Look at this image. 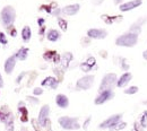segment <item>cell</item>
I'll list each match as a JSON object with an SVG mask.
<instances>
[{"instance_id": "3957f363", "label": "cell", "mask_w": 147, "mask_h": 131, "mask_svg": "<svg viewBox=\"0 0 147 131\" xmlns=\"http://www.w3.org/2000/svg\"><path fill=\"white\" fill-rule=\"evenodd\" d=\"M117 81L118 78L115 74H107L102 78L100 87H98V93L103 92V91H113L114 87H117Z\"/></svg>"}, {"instance_id": "836d02e7", "label": "cell", "mask_w": 147, "mask_h": 131, "mask_svg": "<svg viewBox=\"0 0 147 131\" xmlns=\"http://www.w3.org/2000/svg\"><path fill=\"white\" fill-rule=\"evenodd\" d=\"M27 99H28L31 103H33V104H38V102H40L36 97H34V96H27Z\"/></svg>"}, {"instance_id": "ac0fdd59", "label": "cell", "mask_w": 147, "mask_h": 131, "mask_svg": "<svg viewBox=\"0 0 147 131\" xmlns=\"http://www.w3.org/2000/svg\"><path fill=\"white\" fill-rule=\"evenodd\" d=\"M95 59L91 56V58H88L87 59V61H85V62H83L82 64H80V69L83 70V71H85V73H88L90 70H92V68L94 67V64H95Z\"/></svg>"}, {"instance_id": "8d00e7d4", "label": "cell", "mask_w": 147, "mask_h": 131, "mask_svg": "<svg viewBox=\"0 0 147 131\" xmlns=\"http://www.w3.org/2000/svg\"><path fill=\"white\" fill-rule=\"evenodd\" d=\"M37 24L41 26V27H44V19L43 18H40L37 20Z\"/></svg>"}, {"instance_id": "1f68e13d", "label": "cell", "mask_w": 147, "mask_h": 131, "mask_svg": "<svg viewBox=\"0 0 147 131\" xmlns=\"http://www.w3.org/2000/svg\"><path fill=\"white\" fill-rule=\"evenodd\" d=\"M144 130V128L142 127V124L139 123V122H135V124H134V130L132 131H143Z\"/></svg>"}, {"instance_id": "5bb4252c", "label": "cell", "mask_w": 147, "mask_h": 131, "mask_svg": "<svg viewBox=\"0 0 147 131\" xmlns=\"http://www.w3.org/2000/svg\"><path fill=\"white\" fill-rule=\"evenodd\" d=\"M55 103L60 109H67L69 106V98L63 94H58L55 96Z\"/></svg>"}, {"instance_id": "ffe728a7", "label": "cell", "mask_w": 147, "mask_h": 131, "mask_svg": "<svg viewBox=\"0 0 147 131\" xmlns=\"http://www.w3.org/2000/svg\"><path fill=\"white\" fill-rule=\"evenodd\" d=\"M61 36L60 32L57 31V30H50L48 33H47V38L50 41V42H57Z\"/></svg>"}, {"instance_id": "4fadbf2b", "label": "cell", "mask_w": 147, "mask_h": 131, "mask_svg": "<svg viewBox=\"0 0 147 131\" xmlns=\"http://www.w3.org/2000/svg\"><path fill=\"white\" fill-rule=\"evenodd\" d=\"M16 56L14 54V56H9L7 60H6V62H5V71H6V74H8V75H10L13 71H14V69H15V66H16Z\"/></svg>"}, {"instance_id": "d590c367", "label": "cell", "mask_w": 147, "mask_h": 131, "mask_svg": "<svg viewBox=\"0 0 147 131\" xmlns=\"http://www.w3.org/2000/svg\"><path fill=\"white\" fill-rule=\"evenodd\" d=\"M103 1H104V0H92L93 5H95V6H98V5H101Z\"/></svg>"}, {"instance_id": "e0dca14e", "label": "cell", "mask_w": 147, "mask_h": 131, "mask_svg": "<svg viewBox=\"0 0 147 131\" xmlns=\"http://www.w3.org/2000/svg\"><path fill=\"white\" fill-rule=\"evenodd\" d=\"M18 113L22 122H27L28 121V111L25 107V104L24 103H19L18 104Z\"/></svg>"}, {"instance_id": "277c9868", "label": "cell", "mask_w": 147, "mask_h": 131, "mask_svg": "<svg viewBox=\"0 0 147 131\" xmlns=\"http://www.w3.org/2000/svg\"><path fill=\"white\" fill-rule=\"evenodd\" d=\"M122 116H123L122 113L111 115L110 118H108L107 120H104L102 123L98 124V128H100V129H108V130H110V131L115 130L117 126L122 121Z\"/></svg>"}, {"instance_id": "4316f807", "label": "cell", "mask_w": 147, "mask_h": 131, "mask_svg": "<svg viewBox=\"0 0 147 131\" xmlns=\"http://www.w3.org/2000/svg\"><path fill=\"white\" fill-rule=\"evenodd\" d=\"M58 24H59V26H60V28L62 30V31H67V28H68V24H67V20L63 18H61V17H59L58 18Z\"/></svg>"}, {"instance_id": "9c48e42d", "label": "cell", "mask_w": 147, "mask_h": 131, "mask_svg": "<svg viewBox=\"0 0 147 131\" xmlns=\"http://www.w3.org/2000/svg\"><path fill=\"white\" fill-rule=\"evenodd\" d=\"M142 3H143L142 0H131V1H128V2H122V3L119 6V9H120V11H122V13H127V11L136 9V8L139 7Z\"/></svg>"}, {"instance_id": "8992f818", "label": "cell", "mask_w": 147, "mask_h": 131, "mask_svg": "<svg viewBox=\"0 0 147 131\" xmlns=\"http://www.w3.org/2000/svg\"><path fill=\"white\" fill-rule=\"evenodd\" d=\"M94 83V76L93 75H86L82 78H79L76 83L77 88L78 89H83V91H87L93 86Z\"/></svg>"}, {"instance_id": "ba28073f", "label": "cell", "mask_w": 147, "mask_h": 131, "mask_svg": "<svg viewBox=\"0 0 147 131\" xmlns=\"http://www.w3.org/2000/svg\"><path fill=\"white\" fill-rule=\"evenodd\" d=\"M113 97H114V92L113 91H111V89L110 91H103V92H101L97 95V97L95 98L94 103H95V105H102V104L109 102Z\"/></svg>"}, {"instance_id": "7a4b0ae2", "label": "cell", "mask_w": 147, "mask_h": 131, "mask_svg": "<svg viewBox=\"0 0 147 131\" xmlns=\"http://www.w3.org/2000/svg\"><path fill=\"white\" fill-rule=\"evenodd\" d=\"M0 18H1V24L5 27L13 25L15 21V18H16V11H15L14 7H11V6L3 7L1 10V14H0Z\"/></svg>"}, {"instance_id": "484cf974", "label": "cell", "mask_w": 147, "mask_h": 131, "mask_svg": "<svg viewBox=\"0 0 147 131\" xmlns=\"http://www.w3.org/2000/svg\"><path fill=\"white\" fill-rule=\"evenodd\" d=\"M138 91H139V88L137 86H129L128 88L125 89V94H127V95H134V94L138 93Z\"/></svg>"}, {"instance_id": "2e32d148", "label": "cell", "mask_w": 147, "mask_h": 131, "mask_svg": "<svg viewBox=\"0 0 147 131\" xmlns=\"http://www.w3.org/2000/svg\"><path fill=\"white\" fill-rule=\"evenodd\" d=\"M41 85H42L43 87H50V88H52V89H55V88L58 87V80L55 79V77L49 76V77H47V78H44V79L42 80Z\"/></svg>"}, {"instance_id": "603a6c76", "label": "cell", "mask_w": 147, "mask_h": 131, "mask_svg": "<svg viewBox=\"0 0 147 131\" xmlns=\"http://www.w3.org/2000/svg\"><path fill=\"white\" fill-rule=\"evenodd\" d=\"M73 59V54L70 53V52H67V53H65L62 58H61V63H62V66H63V68H67L68 67V64H69V61Z\"/></svg>"}, {"instance_id": "f35d334b", "label": "cell", "mask_w": 147, "mask_h": 131, "mask_svg": "<svg viewBox=\"0 0 147 131\" xmlns=\"http://www.w3.org/2000/svg\"><path fill=\"white\" fill-rule=\"evenodd\" d=\"M3 86V80H2V76L0 75V88Z\"/></svg>"}, {"instance_id": "74e56055", "label": "cell", "mask_w": 147, "mask_h": 131, "mask_svg": "<svg viewBox=\"0 0 147 131\" xmlns=\"http://www.w3.org/2000/svg\"><path fill=\"white\" fill-rule=\"evenodd\" d=\"M143 58H144V60H147V50L143 52Z\"/></svg>"}, {"instance_id": "44dd1931", "label": "cell", "mask_w": 147, "mask_h": 131, "mask_svg": "<svg viewBox=\"0 0 147 131\" xmlns=\"http://www.w3.org/2000/svg\"><path fill=\"white\" fill-rule=\"evenodd\" d=\"M22 38L24 42H30V40L32 38V31L30 26H24L22 30Z\"/></svg>"}, {"instance_id": "e575fe53", "label": "cell", "mask_w": 147, "mask_h": 131, "mask_svg": "<svg viewBox=\"0 0 147 131\" xmlns=\"http://www.w3.org/2000/svg\"><path fill=\"white\" fill-rule=\"evenodd\" d=\"M90 122H91V116H88V118H87V120L85 121V123H84V126H83L85 130L87 129V127H88V124H90Z\"/></svg>"}, {"instance_id": "d4e9b609", "label": "cell", "mask_w": 147, "mask_h": 131, "mask_svg": "<svg viewBox=\"0 0 147 131\" xmlns=\"http://www.w3.org/2000/svg\"><path fill=\"white\" fill-rule=\"evenodd\" d=\"M5 127L7 131H14V115L10 116L6 122H5Z\"/></svg>"}, {"instance_id": "30bf717a", "label": "cell", "mask_w": 147, "mask_h": 131, "mask_svg": "<svg viewBox=\"0 0 147 131\" xmlns=\"http://www.w3.org/2000/svg\"><path fill=\"white\" fill-rule=\"evenodd\" d=\"M87 36L94 40H103L108 36V32L103 28H91L87 31Z\"/></svg>"}, {"instance_id": "8fae6325", "label": "cell", "mask_w": 147, "mask_h": 131, "mask_svg": "<svg viewBox=\"0 0 147 131\" xmlns=\"http://www.w3.org/2000/svg\"><path fill=\"white\" fill-rule=\"evenodd\" d=\"M79 9H80V6L78 3H74V5H68V6L63 7L61 9V13L67 16H74L79 11Z\"/></svg>"}, {"instance_id": "5b68a950", "label": "cell", "mask_w": 147, "mask_h": 131, "mask_svg": "<svg viewBox=\"0 0 147 131\" xmlns=\"http://www.w3.org/2000/svg\"><path fill=\"white\" fill-rule=\"evenodd\" d=\"M60 127L65 130H78L80 128V124L78 122L77 118L71 116H60L58 120Z\"/></svg>"}, {"instance_id": "52a82bcc", "label": "cell", "mask_w": 147, "mask_h": 131, "mask_svg": "<svg viewBox=\"0 0 147 131\" xmlns=\"http://www.w3.org/2000/svg\"><path fill=\"white\" fill-rule=\"evenodd\" d=\"M49 115H50V106L49 105H43L41 107V111L38 113V119H37V122L42 128L47 127V123H48V120H49Z\"/></svg>"}, {"instance_id": "6da1fadb", "label": "cell", "mask_w": 147, "mask_h": 131, "mask_svg": "<svg viewBox=\"0 0 147 131\" xmlns=\"http://www.w3.org/2000/svg\"><path fill=\"white\" fill-rule=\"evenodd\" d=\"M138 43V35L131 32L123 33L122 35L118 36L115 40V44L118 46H123V48H132Z\"/></svg>"}, {"instance_id": "f546056e", "label": "cell", "mask_w": 147, "mask_h": 131, "mask_svg": "<svg viewBox=\"0 0 147 131\" xmlns=\"http://www.w3.org/2000/svg\"><path fill=\"white\" fill-rule=\"evenodd\" d=\"M43 94V88L42 87H36V88H34V91H33V95L34 96H40V95H42Z\"/></svg>"}, {"instance_id": "cb8c5ba5", "label": "cell", "mask_w": 147, "mask_h": 131, "mask_svg": "<svg viewBox=\"0 0 147 131\" xmlns=\"http://www.w3.org/2000/svg\"><path fill=\"white\" fill-rule=\"evenodd\" d=\"M58 53L55 52V51H48V52H45L44 54H43V58H44V60H55L57 61V59H58Z\"/></svg>"}, {"instance_id": "7c38bea8", "label": "cell", "mask_w": 147, "mask_h": 131, "mask_svg": "<svg viewBox=\"0 0 147 131\" xmlns=\"http://www.w3.org/2000/svg\"><path fill=\"white\" fill-rule=\"evenodd\" d=\"M131 79H132V75H131L130 73H128V71L125 73L123 75L120 76V78L118 79V81H117V87H119V88L126 87L129 83L131 81Z\"/></svg>"}, {"instance_id": "4dcf8cb0", "label": "cell", "mask_w": 147, "mask_h": 131, "mask_svg": "<svg viewBox=\"0 0 147 131\" xmlns=\"http://www.w3.org/2000/svg\"><path fill=\"white\" fill-rule=\"evenodd\" d=\"M0 43L3 44V45H6V44L8 43V41H7V38H6V35H5L2 32H0Z\"/></svg>"}, {"instance_id": "d6986e66", "label": "cell", "mask_w": 147, "mask_h": 131, "mask_svg": "<svg viewBox=\"0 0 147 131\" xmlns=\"http://www.w3.org/2000/svg\"><path fill=\"white\" fill-rule=\"evenodd\" d=\"M14 114L10 112L9 110H8V107L7 106H2L1 109H0V121L1 122H6L10 116H13Z\"/></svg>"}, {"instance_id": "9a60e30c", "label": "cell", "mask_w": 147, "mask_h": 131, "mask_svg": "<svg viewBox=\"0 0 147 131\" xmlns=\"http://www.w3.org/2000/svg\"><path fill=\"white\" fill-rule=\"evenodd\" d=\"M145 19L146 18H139L137 19L131 26H130V28H129V32H131V33H135V34H137V35H139L140 33H142V26H143V24L145 23Z\"/></svg>"}, {"instance_id": "7402d4cb", "label": "cell", "mask_w": 147, "mask_h": 131, "mask_svg": "<svg viewBox=\"0 0 147 131\" xmlns=\"http://www.w3.org/2000/svg\"><path fill=\"white\" fill-rule=\"evenodd\" d=\"M27 54H28V49L27 48H20L18 51L15 53L16 59H18L20 61H24L27 59Z\"/></svg>"}, {"instance_id": "d6a6232c", "label": "cell", "mask_w": 147, "mask_h": 131, "mask_svg": "<svg viewBox=\"0 0 147 131\" xmlns=\"http://www.w3.org/2000/svg\"><path fill=\"white\" fill-rule=\"evenodd\" d=\"M127 127V123L126 122H123V121H121L118 126H117V128H115V130H118V131H120V130H123L125 128Z\"/></svg>"}, {"instance_id": "83f0119b", "label": "cell", "mask_w": 147, "mask_h": 131, "mask_svg": "<svg viewBox=\"0 0 147 131\" xmlns=\"http://www.w3.org/2000/svg\"><path fill=\"white\" fill-rule=\"evenodd\" d=\"M139 123L142 124V127L145 129L147 127V111L142 114V116H140V120H139Z\"/></svg>"}, {"instance_id": "f1b7e54d", "label": "cell", "mask_w": 147, "mask_h": 131, "mask_svg": "<svg viewBox=\"0 0 147 131\" xmlns=\"http://www.w3.org/2000/svg\"><path fill=\"white\" fill-rule=\"evenodd\" d=\"M7 28H8V33H9V34H10L11 36H14V38H15V36L17 35V32H16V30L14 28V26H13V25L8 26Z\"/></svg>"}, {"instance_id": "ab89813d", "label": "cell", "mask_w": 147, "mask_h": 131, "mask_svg": "<svg viewBox=\"0 0 147 131\" xmlns=\"http://www.w3.org/2000/svg\"><path fill=\"white\" fill-rule=\"evenodd\" d=\"M120 2H122V0H114V3H117V5H119Z\"/></svg>"}]
</instances>
